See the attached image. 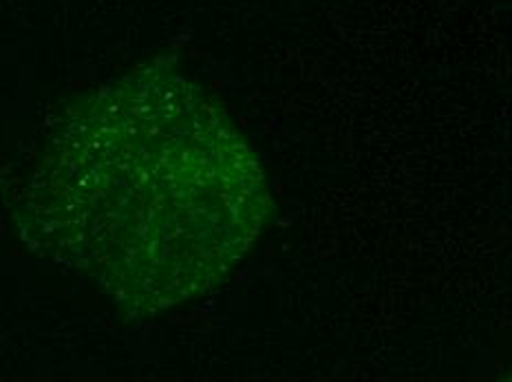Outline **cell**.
Here are the masks:
<instances>
[{"mask_svg": "<svg viewBox=\"0 0 512 382\" xmlns=\"http://www.w3.org/2000/svg\"><path fill=\"white\" fill-rule=\"evenodd\" d=\"M270 212L248 140L175 73L111 82L71 109L16 197L29 246L131 314H159L215 290Z\"/></svg>", "mask_w": 512, "mask_h": 382, "instance_id": "6da1fadb", "label": "cell"}]
</instances>
